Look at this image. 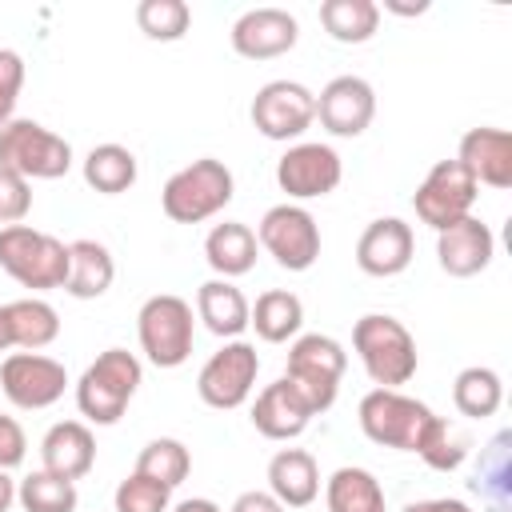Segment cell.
Here are the masks:
<instances>
[{
    "instance_id": "obj_1",
    "label": "cell",
    "mask_w": 512,
    "mask_h": 512,
    "mask_svg": "<svg viewBox=\"0 0 512 512\" xmlns=\"http://www.w3.org/2000/svg\"><path fill=\"white\" fill-rule=\"evenodd\" d=\"M140 384H144L140 356L128 348H104L76 380V408L88 424L108 428L128 412Z\"/></svg>"
},
{
    "instance_id": "obj_2",
    "label": "cell",
    "mask_w": 512,
    "mask_h": 512,
    "mask_svg": "<svg viewBox=\"0 0 512 512\" xmlns=\"http://www.w3.org/2000/svg\"><path fill=\"white\" fill-rule=\"evenodd\" d=\"M232 196H236L232 168L216 156H200L164 180L160 208L176 224H204L216 212H224L232 204Z\"/></svg>"
},
{
    "instance_id": "obj_3",
    "label": "cell",
    "mask_w": 512,
    "mask_h": 512,
    "mask_svg": "<svg viewBox=\"0 0 512 512\" xmlns=\"http://www.w3.org/2000/svg\"><path fill=\"white\" fill-rule=\"evenodd\" d=\"M352 348H356V356H360V364L376 388H400L420 368V352H416L412 332L388 312L360 316L352 324Z\"/></svg>"
},
{
    "instance_id": "obj_4",
    "label": "cell",
    "mask_w": 512,
    "mask_h": 512,
    "mask_svg": "<svg viewBox=\"0 0 512 512\" xmlns=\"http://www.w3.org/2000/svg\"><path fill=\"white\" fill-rule=\"evenodd\" d=\"M348 368V352L340 340L324 336V332H304L292 340L288 348V364H284V380L288 388L308 404L312 416L328 412L336 404L340 380Z\"/></svg>"
},
{
    "instance_id": "obj_5",
    "label": "cell",
    "mask_w": 512,
    "mask_h": 512,
    "mask_svg": "<svg viewBox=\"0 0 512 512\" xmlns=\"http://www.w3.org/2000/svg\"><path fill=\"white\" fill-rule=\"evenodd\" d=\"M68 264H72V252L52 232H40L32 224H8V228H0V268L20 288H32V292L64 288Z\"/></svg>"
},
{
    "instance_id": "obj_6",
    "label": "cell",
    "mask_w": 512,
    "mask_h": 512,
    "mask_svg": "<svg viewBox=\"0 0 512 512\" xmlns=\"http://www.w3.org/2000/svg\"><path fill=\"white\" fill-rule=\"evenodd\" d=\"M136 340L148 364L156 368H180L192 356L196 344V316L192 304L176 292H156L136 312Z\"/></svg>"
},
{
    "instance_id": "obj_7",
    "label": "cell",
    "mask_w": 512,
    "mask_h": 512,
    "mask_svg": "<svg viewBox=\"0 0 512 512\" xmlns=\"http://www.w3.org/2000/svg\"><path fill=\"white\" fill-rule=\"evenodd\" d=\"M356 420L372 444L396 448V452H416L428 424L436 420V412L424 400L404 396L400 388H372V392H364Z\"/></svg>"
},
{
    "instance_id": "obj_8",
    "label": "cell",
    "mask_w": 512,
    "mask_h": 512,
    "mask_svg": "<svg viewBox=\"0 0 512 512\" xmlns=\"http://www.w3.org/2000/svg\"><path fill=\"white\" fill-rule=\"evenodd\" d=\"M0 168L24 180H60L72 168V144L36 120H8L0 128Z\"/></svg>"
},
{
    "instance_id": "obj_9",
    "label": "cell",
    "mask_w": 512,
    "mask_h": 512,
    "mask_svg": "<svg viewBox=\"0 0 512 512\" xmlns=\"http://www.w3.org/2000/svg\"><path fill=\"white\" fill-rule=\"evenodd\" d=\"M256 244L288 272H308L320 260V224L304 204H272L256 224Z\"/></svg>"
},
{
    "instance_id": "obj_10",
    "label": "cell",
    "mask_w": 512,
    "mask_h": 512,
    "mask_svg": "<svg viewBox=\"0 0 512 512\" xmlns=\"http://www.w3.org/2000/svg\"><path fill=\"white\" fill-rule=\"evenodd\" d=\"M256 372H260L256 344H248V340H224L204 360V368L196 376V396L208 408H216V412H232V408H240L252 396Z\"/></svg>"
},
{
    "instance_id": "obj_11",
    "label": "cell",
    "mask_w": 512,
    "mask_h": 512,
    "mask_svg": "<svg viewBox=\"0 0 512 512\" xmlns=\"http://www.w3.org/2000/svg\"><path fill=\"white\" fill-rule=\"evenodd\" d=\"M476 196H480L476 180H472V176L464 172V164L452 156V160H436V164L424 172V180H420L416 192H412V208H416L420 224H428L432 232H440V228H448V224L472 216Z\"/></svg>"
},
{
    "instance_id": "obj_12",
    "label": "cell",
    "mask_w": 512,
    "mask_h": 512,
    "mask_svg": "<svg viewBox=\"0 0 512 512\" xmlns=\"http://www.w3.org/2000/svg\"><path fill=\"white\" fill-rule=\"evenodd\" d=\"M248 116L264 140H300L316 120V92L300 80H268L264 88H256Z\"/></svg>"
},
{
    "instance_id": "obj_13",
    "label": "cell",
    "mask_w": 512,
    "mask_h": 512,
    "mask_svg": "<svg viewBox=\"0 0 512 512\" xmlns=\"http://www.w3.org/2000/svg\"><path fill=\"white\" fill-rule=\"evenodd\" d=\"M340 176H344L340 152L320 140H296L276 160V184H280V192H288L292 204L336 192Z\"/></svg>"
},
{
    "instance_id": "obj_14",
    "label": "cell",
    "mask_w": 512,
    "mask_h": 512,
    "mask_svg": "<svg viewBox=\"0 0 512 512\" xmlns=\"http://www.w3.org/2000/svg\"><path fill=\"white\" fill-rule=\"evenodd\" d=\"M64 388H68L64 364L44 352H8L0 364V392L24 412L52 408L64 396Z\"/></svg>"
},
{
    "instance_id": "obj_15",
    "label": "cell",
    "mask_w": 512,
    "mask_h": 512,
    "mask_svg": "<svg viewBox=\"0 0 512 512\" xmlns=\"http://www.w3.org/2000/svg\"><path fill=\"white\" fill-rule=\"evenodd\" d=\"M376 116V92L364 76H332L316 96V120L328 136H360Z\"/></svg>"
},
{
    "instance_id": "obj_16",
    "label": "cell",
    "mask_w": 512,
    "mask_h": 512,
    "mask_svg": "<svg viewBox=\"0 0 512 512\" xmlns=\"http://www.w3.org/2000/svg\"><path fill=\"white\" fill-rule=\"evenodd\" d=\"M228 40L232 52L244 60H276L296 48L300 24L288 8H248L244 16H236Z\"/></svg>"
},
{
    "instance_id": "obj_17",
    "label": "cell",
    "mask_w": 512,
    "mask_h": 512,
    "mask_svg": "<svg viewBox=\"0 0 512 512\" xmlns=\"http://www.w3.org/2000/svg\"><path fill=\"white\" fill-rule=\"evenodd\" d=\"M416 256V236H412V224H404L400 216H380L372 220L360 240H356V268L364 276H400Z\"/></svg>"
},
{
    "instance_id": "obj_18",
    "label": "cell",
    "mask_w": 512,
    "mask_h": 512,
    "mask_svg": "<svg viewBox=\"0 0 512 512\" xmlns=\"http://www.w3.org/2000/svg\"><path fill=\"white\" fill-rule=\"evenodd\" d=\"M492 256H496V236L480 216H464L436 232V264L456 280L480 276L492 264Z\"/></svg>"
},
{
    "instance_id": "obj_19",
    "label": "cell",
    "mask_w": 512,
    "mask_h": 512,
    "mask_svg": "<svg viewBox=\"0 0 512 512\" xmlns=\"http://www.w3.org/2000/svg\"><path fill=\"white\" fill-rule=\"evenodd\" d=\"M456 160L464 164V172L476 180V188H512V136L504 128H468L460 136Z\"/></svg>"
},
{
    "instance_id": "obj_20",
    "label": "cell",
    "mask_w": 512,
    "mask_h": 512,
    "mask_svg": "<svg viewBox=\"0 0 512 512\" xmlns=\"http://www.w3.org/2000/svg\"><path fill=\"white\" fill-rule=\"evenodd\" d=\"M40 464H44V472L64 476L72 484L80 476H88L92 464H96V436H92V428L84 420H60V424H52L44 432V440H40Z\"/></svg>"
},
{
    "instance_id": "obj_21",
    "label": "cell",
    "mask_w": 512,
    "mask_h": 512,
    "mask_svg": "<svg viewBox=\"0 0 512 512\" xmlns=\"http://www.w3.org/2000/svg\"><path fill=\"white\" fill-rule=\"evenodd\" d=\"M312 424V412L308 404L288 388V380H272L256 392V404H252V428L264 436V440H296L304 428Z\"/></svg>"
},
{
    "instance_id": "obj_22",
    "label": "cell",
    "mask_w": 512,
    "mask_h": 512,
    "mask_svg": "<svg viewBox=\"0 0 512 512\" xmlns=\"http://www.w3.org/2000/svg\"><path fill=\"white\" fill-rule=\"evenodd\" d=\"M268 492L284 508H308L320 496V468L316 456L304 448H280L268 460Z\"/></svg>"
},
{
    "instance_id": "obj_23",
    "label": "cell",
    "mask_w": 512,
    "mask_h": 512,
    "mask_svg": "<svg viewBox=\"0 0 512 512\" xmlns=\"http://www.w3.org/2000/svg\"><path fill=\"white\" fill-rule=\"evenodd\" d=\"M248 308V296L232 280L216 276L196 288V320L220 340H240V332L248 328Z\"/></svg>"
},
{
    "instance_id": "obj_24",
    "label": "cell",
    "mask_w": 512,
    "mask_h": 512,
    "mask_svg": "<svg viewBox=\"0 0 512 512\" xmlns=\"http://www.w3.org/2000/svg\"><path fill=\"white\" fill-rule=\"evenodd\" d=\"M256 232L240 220H224V224H212V232L204 236V260L208 268L220 276V280H236L244 272L256 268Z\"/></svg>"
},
{
    "instance_id": "obj_25",
    "label": "cell",
    "mask_w": 512,
    "mask_h": 512,
    "mask_svg": "<svg viewBox=\"0 0 512 512\" xmlns=\"http://www.w3.org/2000/svg\"><path fill=\"white\" fill-rule=\"evenodd\" d=\"M248 328H256V336L264 344H288L300 336L304 328V304L296 292L288 288H268L256 296V304L248 308Z\"/></svg>"
},
{
    "instance_id": "obj_26",
    "label": "cell",
    "mask_w": 512,
    "mask_h": 512,
    "mask_svg": "<svg viewBox=\"0 0 512 512\" xmlns=\"http://www.w3.org/2000/svg\"><path fill=\"white\" fill-rule=\"evenodd\" d=\"M72 252V264H68V280H64V292L76 296V300H96L112 288L116 280V260L112 252L100 244V240H72L68 244Z\"/></svg>"
},
{
    "instance_id": "obj_27",
    "label": "cell",
    "mask_w": 512,
    "mask_h": 512,
    "mask_svg": "<svg viewBox=\"0 0 512 512\" xmlns=\"http://www.w3.org/2000/svg\"><path fill=\"white\" fill-rule=\"evenodd\" d=\"M324 508L328 512H388L384 488L368 468L344 464L324 480Z\"/></svg>"
},
{
    "instance_id": "obj_28",
    "label": "cell",
    "mask_w": 512,
    "mask_h": 512,
    "mask_svg": "<svg viewBox=\"0 0 512 512\" xmlns=\"http://www.w3.org/2000/svg\"><path fill=\"white\" fill-rule=\"evenodd\" d=\"M452 404H456V412L468 416V420H488V416H496L500 404H504L500 372L488 368V364L460 368L456 380H452Z\"/></svg>"
},
{
    "instance_id": "obj_29",
    "label": "cell",
    "mask_w": 512,
    "mask_h": 512,
    "mask_svg": "<svg viewBox=\"0 0 512 512\" xmlns=\"http://www.w3.org/2000/svg\"><path fill=\"white\" fill-rule=\"evenodd\" d=\"M140 176V164L132 156V148L124 144H96L88 156H84V184L100 196H120L136 184Z\"/></svg>"
},
{
    "instance_id": "obj_30",
    "label": "cell",
    "mask_w": 512,
    "mask_h": 512,
    "mask_svg": "<svg viewBox=\"0 0 512 512\" xmlns=\"http://www.w3.org/2000/svg\"><path fill=\"white\" fill-rule=\"evenodd\" d=\"M320 24L336 44H368L380 28V4L376 0H324Z\"/></svg>"
},
{
    "instance_id": "obj_31",
    "label": "cell",
    "mask_w": 512,
    "mask_h": 512,
    "mask_svg": "<svg viewBox=\"0 0 512 512\" xmlns=\"http://www.w3.org/2000/svg\"><path fill=\"white\" fill-rule=\"evenodd\" d=\"M4 308H8V324H12V344L20 352H40L60 336V316L48 300L24 296V300H12Z\"/></svg>"
},
{
    "instance_id": "obj_32",
    "label": "cell",
    "mask_w": 512,
    "mask_h": 512,
    "mask_svg": "<svg viewBox=\"0 0 512 512\" xmlns=\"http://www.w3.org/2000/svg\"><path fill=\"white\" fill-rule=\"evenodd\" d=\"M132 472H140V476H148V480H156V484H164V488H176V484H184L188 472H192V452H188L176 436H156V440H148V444L140 448Z\"/></svg>"
},
{
    "instance_id": "obj_33",
    "label": "cell",
    "mask_w": 512,
    "mask_h": 512,
    "mask_svg": "<svg viewBox=\"0 0 512 512\" xmlns=\"http://www.w3.org/2000/svg\"><path fill=\"white\" fill-rule=\"evenodd\" d=\"M16 500L24 512H76L80 504V492L72 480L64 476H52V472H28L20 484H16Z\"/></svg>"
},
{
    "instance_id": "obj_34",
    "label": "cell",
    "mask_w": 512,
    "mask_h": 512,
    "mask_svg": "<svg viewBox=\"0 0 512 512\" xmlns=\"http://www.w3.org/2000/svg\"><path fill=\"white\" fill-rule=\"evenodd\" d=\"M508 432H496L492 444L480 452V468H476V488L484 500H492L496 512H508V492H512V468H508Z\"/></svg>"
},
{
    "instance_id": "obj_35",
    "label": "cell",
    "mask_w": 512,
    "mask_h": 512,
    "mask_svg": "<svg viewBox=\"0 0 512 512\" xmlns=\"http://www.w3.org/2000/svg\"><path fill=\"white\" fill-rule=\"evenodd\" d=\"M136 24L148 40H160V44H172L188 32L192 24V8L184 0H140L136 4Z\"/></svg>"
},
{
    "instance_id": "obj_36",
    "label": "cell",
    "mask_w": 512,
    "mask_h": 512,
    "mask_svg": "<svg viewBox=\"0 0 512 512\" xmlns=\"http://www.w3.org/2000/svg\"><path fill=\"white\" fill-rule=\"evenodd\" d=\"M416 456H420L432 472H456V468L464 464V456H468V440H464L444 416H436V420L428 424V432H424Z\"/></svg>"
},
{
    "instance_id": "obj_37",
    "label": "cell",
    "mask_w": 512,
    "mask_h": 512,
    "mask_svg": "<svg viewBox=\"0 0 512 512\" xmlns=\"http://www.w3.org/2000/svg\"><path fill=\"white\" fill-rule=\"evenodd\" d=\"M112 504H116V512H168L172 508V488L132 472V476H124L116 484Z\"/></svg>"
},
{
    "instance_id": "obj_38",
    "label": "cell",
    "mask_w": 512,
    "mask_h": 512,
    "mask_svg": "<svg viewBox=\"0 0 512 512\" xmlns=\"http://www.w3.org/2000/svg\"><path fill=\"white\" fill-rule=\"evenodd\" d=\"M32 212V184L8 168H0V224H20Z\"/></svg>"
},
{
    "instance_id": "obj_39",
    "label": "cell",
    "mask_w": 512,
    "mask_h": 512,
    "mask_svg": "<svg viewBox=\"0 0 512 512\" xmlns=\"http://www.w3.org/2000/svg\"><path fill=\"white\" fill-rule=\"evenodd\" d=\"M24 88V56L16 48H0V128L12 120Z\"/></svg>"
},
{
    "instance_id": "obj_40",
    "label": "cell",
    "mask_w": 512,
    "mask_h": 512,
    "mask_svg": "<svg viewBox=\"0 0 512 512\" xmlns=\"http://www.w3.org/2000/svg\"><path fill=\"white\" fill-rule=\"evenodd\" d=\"M28 452V436L12 416H0V472H12L16 464H24Z\"/></svg>"
},
{
    "instance_id": "obj_41",
    "label": "cell",
    "mask_w": 512,
    "mask_h": 512,
    "mask_svg": "<svg viewBox=\"0 0 512 512\" xmlns=\"http://www.w3.org/2000/svg\"><path fill=\"white\" fill-rule=\"evenodd\" d=\"M228 512H288L268 488H248V492H240L236 500H232V508Z\"/></svg>"
},
{
    "instance_id": "obj_42",
    "label": "cell",
    "mask_w": 512,
    "mask_h": 512,
    "mask_svg": "<svg viewBox=\"0 0 512 512\" xmlns=\"http://www.w3.org/2000/svg\"><path fill=\"white\" fill-rule=\"evenodd\" d=\"M404 512H472V508L456 496H432V500H412Z\"/></svg>"
},
{
    "instance_id": "obj_43",
    "label": "cell",
    "mask_w": 512,
    "mask_h": 512,
    "mask_svg": "<svg viewBox=\"0 0 512 512\" xmlns=\"http://www.w3.org/2000/svg\"><path fill=\"white\" fill-rule=\"evenodd\" d=\"M168 512H224L216 500H208V496H192V500H180L176 508H168Z\"/></svg>"
},
{
    "instance_id": "obj_44",
    "label": "cell",
    "mask_w": 512,
    "mask_h": 512,
    "mask_svg": "<svg viewBox=\"0 0 512 512\" xmlns=\"http://www.w3.org/2000/svg\"><path fill=\"white\" fill-rule=\"evenodd\" d=\"M16 504V480L8 472H0V512H8Z\"/></svg>"
},
{
    "instance_id": "obj_45",
    "label": "cell",
    "mask_w": 512,
    "mask_h": 512,
    "mask_svg": "<svg viewBox=\"0 0 512 512\" xmlns=\"http://www.w3.org/2000/svg\"><path fill=\"white\" fill-rule=\"evenodd\" d=\"M384 12H396V16H420V12H428V4L420 0V4H396V0H384Z\"/></svg>"
},
{
    "instance_id": "obj_46",
    "label": "cell",
    "mask_w": 512,
    "mask_h": 512,
    "mask_svg": "<svg viewBox=\"0 0 512 512\" xmlns=\"http://www.w3.org/2000/svg\"><path fill=\"white\" fill-rule=\"evenodd\" d=\"M8 348H16V344H12V324H8V308L0 304V352H8Z\"/></svg>"
}]
</instances>
